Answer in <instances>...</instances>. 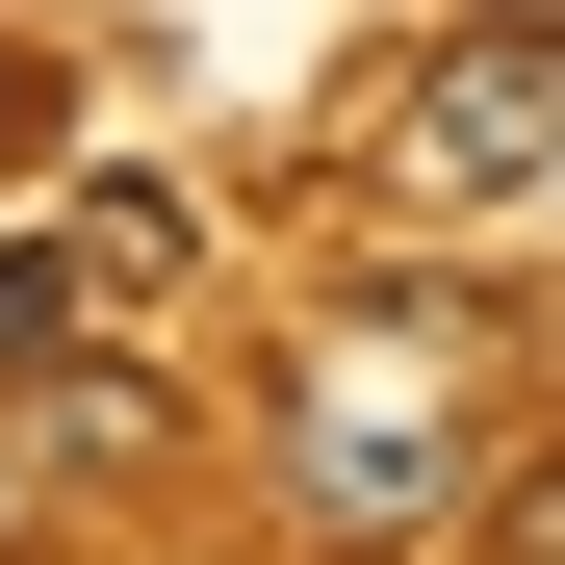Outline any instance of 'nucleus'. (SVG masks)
Masks as SVG:
<instances>
[{
    "instance_id": "f257e3e1",
    "label": "nucleus",
    "mask_w": 565,
    "mask_h": 565,
    "mask_svg": "<svg viewBox=\"0 0 565 565\" xmlns=\"http://www.w3.org/2000/svg\"><path fill=\"white\" fill-rule=\"evenodd\" d=\"M540 154H565V0H489L412 104H386V206H540Z\"/></svg>"
},
{
    "instance_id": "f03ea898",
    "label": "nucleus",
    "mask_w": 565,
    "mask_h": 565,
    "mask_svg": "<svg viewBox=\"0 0 565 565\" xmlns=\"http://www.w3.org/2000/svg\"><path fill=\"white\" fill-rule=\"evenodd\" d=\"M437 489H462V412L412 386V360H334V386L282 412V514L309 540H412Z\"/></svg>"
},
{
    "instance_id": "7ed1b4c3",
    "label": "nucleus",
    "mask_w": 565,
    "mask_h": 565,
    "mask_svg": "<svg viewBox=\"0 0 565 565\" xmlns=\"http://www.w3.org/2000/svg\"><path fill=\"white\" fill-rule=\"evenodd\" d=\"M77 309H104V257H77V232H52V257H0V360H52Z\"/></svg>"
},
{
    "instance_id": "20e7f679",
    "label": "nucleus",
    "mask_w": 565,
    "mask_h": 565,
    "mask_svg": "<svg viewBox=\"0 0 565 565\" xmlns=\"http://www.w3.org/2000/svg\"><path fill=\"white\" fill-rule=\"evenodd\" d=\"M0 129H26V52H0Z\"/></svg>"
},
{
    "instance_id": "39448f33",
    "label": "nucleus",
    "mask_w": 565,
    "mask_h": 565,
    "mask_svg": "<svg viewBox=\"0 0 565 565\" xmlns=\"http://www.w3.org/2000/svg\"><path fill=\"white\" fill-rule=\"evenodd\" d=\"M0 514H26V462H0Z\"/></svg>"
}]
</instances>
